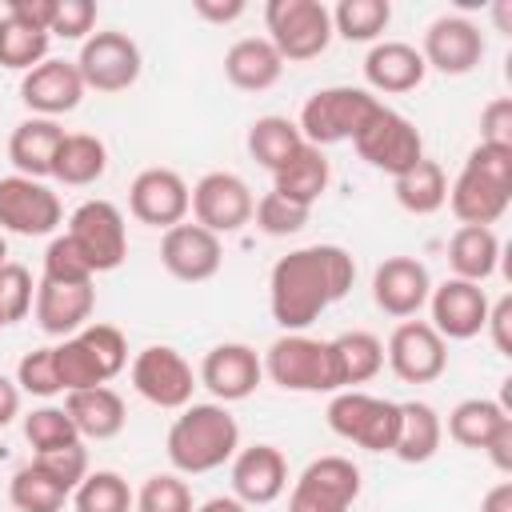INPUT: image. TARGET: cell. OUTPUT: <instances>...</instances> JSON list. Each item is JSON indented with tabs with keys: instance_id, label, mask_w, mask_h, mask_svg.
Masks as SVG:
<instances>
[{
	"instance_id": "cell-50",
	"label": "cell",
	"mask_w": 512,
	"mask_h": 512,
	"mask_svg": "<svg viewBox=\"0 0 512 512\" xmlns=\"http://www.w3.org/2000/svg\"><path fill=\"white\" fill-rule=\"evenodd\" d=\"M480 144L512 148V100L508 96H496L480 108Z\"/></svg>"
},
{
	"instance_id": "cell-25",
	"label": "cell",
	"mask_w": 512,
	"mask_h": 512,
	"mask_svg": "<svg viewBox=\"0 0 512 512\" xmlns=\"http://www.w3.org/2000/svg\"><path fill=\"white\" fill-rule=\"evenodd\" d=\"M424 76H428V64H424L420 48H412L404 40H376L364 56V80L372 92L400 96V92L420 88Z\"/></svg>"
},
{
	"instance_id": "cell-20",
	"label": "cell",
	"mask_w": 512,
	"mask_h": 512,
	"mask_svg": "<svg viewBox=\"0 0 512 512\" xmlns=\"http://www.w3.org/2000/svg\"><path fill=\"white\" fill-rule=\"evenodd\" d=\"M488 292L472 280H456L448 276L444 284L432 288L428 296V308H432V328L444 336V340H472L484 332V320H488Z\"/></svg>"
},
{
	"instance_id": "cell-13",
	"label": "cell",
	"mask_w": 512,
	"mask_h": 512,
	"mask_svg": "<svg viewBox=\"0 0 512 512\" xmlns=\"http://www.w3.org/2000/svg\"><path fill=\"white\" fill-rule=\"evenodd\" d=\"M252 188L236 172H204L192 188V216L212 236H232L244 224H252Z\"/></svg>"
},
{
	"instance_id": "cell-42",
	"label": "cell",
	"mask_w": 512,
	"mask_h": 512,
	"mask_svg": "<svg viewBox=\"0 0 512 512\" xmlns=\"http://www.w3.org/2000/svg\"><path fill=\"white\" fill-rule=\"evenodd\" d=\"M24 440H28L36 452H52V448L76 444L80 432H76V424H72V416H68L64 408L44 404V408H32V412L24 416Z\"/></svg>"
},
{
	"instance_id": "cell-43",
	"label": "cell",
	"mask_w": 512,
	"mask_h": 512,
	"mask_svg": "<svg viewBox=\"0 0 512 512\" xmlns=\"http://www.w3.org/2000/svg\"><path fill=\"white\" fill-rule=\"evenodd\" d=\"M308 216H312V208H300V204H292V200H284V196H276V192H264V196L256 200V208H252L256 228H260L264 236H272V240H284V236L304 232V228H308Z\"/></svg>"
},
{
	"instance_id": "cell-23",
	"label": "cell",
	"mask_w": 512,
	"mask_h": 512,
	"mask_svg": "<svg viewBox=\"0 0 512 512\" xmlns=\"http://www.w3.org/2000/svg\"><path fill=\"white\" fill-rule=\"evenodd\" d=\"M288 488V460L276 444H252L232 456V496L248 508L280 500Z\"/></svg>"
},
{
	"instance_id": "cell-56",
	"label": "cell",
	"mask_w": 512,
	"mask_h": 512,
	"mask_svg": "<svg viewBox=\"0 0 512 512\" xmlns=\"http://www.w3.org/2000/svg\"><path fill=\"white\" fill-rule=\"evenodd\" d=\"M20 388H16V380H8L4 372H0V428H8L16 416H20Z\"/></svg>"
},
{
	"instance_id": "cell-38",
	"label": "cell",
	"mask_w": 512,
	"mask_h": 512,
	"mask_svg": "<svg viewBox=\"0 0 512 512\" xmlns=\"http://www.w3.org/2000/svg\"><path fill=\"white\" fill-rule=\"evenodd\" d=\"M328 12H332V36H344L348 44H376L392 20L388 0H340Z\"/></svg>"
},
{
	"instance_id": "cell-53",
	"label": "cell",
	"mask_w": 512,
	"mask_h": 512,
	"mask_svg": "<svg viewBox=\"0 0 512 512\" xmlns=\"http://www.w3.org/2000/svg\"><path fill=\"white\" fill-rule=\"evenodd\" d=\"M4 16L20 20V24H28V28L48 32V28H52V16H56V0H12Z\"/></svg>"
},
{
	"instance_id": "cell-28",
	"label": "cell",
	"mask_w": 512,
	"mask_h": 512,
	"mask_svg": "<svg viewBox=\"0 0 512 512\" xmlns=\"http://www.w3.org/2000/svg\"><path fill=\"white\" fill-rule=\"evenodd\" d=\"M224 76L240 92H268L284 76V60L268 36H244L224 52Z\"/></svg>"
},
{
	"instance_id": "cell-4",
	"label": "cell",
	"mask_w": 512,
	"mask_h": 512,
	"mask_svg": "<svg viewBox=\"0 0 512 512\" xmlns=\"http://www.w3.org/2000/svg\"><path fill=\"white\" fill-rule=\"evenodd\" d=\"M260 364H264V376L284 392H340L328 340L284 332L268 344Z\"/></svg>"
},
{
	"instance_id": "cell-21",
	"label": "cell",
	"mask_w": 512,
	"mask_h": 512,
	"mask_svg": "<svg viewBox=\"0 0 512 512\" xmlns=\"http://www.w3.org/2000/svg\"><path fill=\"white\" fill-rule=\"evenodd\" d=\"M420 56L444 76H468L484 60V32L464 16H440L428 24Z\"/></svg>"
},
{
	"instance_id": "cell-44",
	"label": "cell",
	"mask_w": 512,
	"mask_h": 512,
	"mask_svg": "<svg viewBox=\"0 0 512 512\" xmlns=\"http://www.w3.org/2000/svg\"><path fill=\"white\" fill-rule=\"evenodd\" d=\"M136 512H196L192 504V488L176 476V472H156L140 484L136 492Z\"/></svg>"
},
{
	"instance_id": "cell-34",
	"label": "cell",
	"mask_w": 512,
	"mask_h": 512,
	"mask_svg": "<svg viewBox=\"0 0 512 512\" xmlns=\"http://www.w3.org/2000/svg\"><path fill=\"white\" fill-rule=\"evenodd\" d=\"M328 348H332V364H336L340 392H344V388H356V384H368V380L384 368V344H380V336H372V332H364V328L340 332L336 340H328Z\"/></svg>"
},
{
	"instance_id": "cell-1",
	"label": "cell",
	"mask_w": 512,
	"mask_h": 512,
	"mask_svg": "<svg viewBox=\"0 0 512 512\" xmlns=\"http://www.w3.org/2000/svg\"><path fill=\"white\" fill-rule=\"evenodd\" d=\"M356 260L340 244H308L280 256L268 272V308L284 332H304L348 296Z\"/></svg>"
},
{
	"instance_id": "cell-60",
	"label": "cell",
	"mask_w": 512,
	"mask_h": 512,
	"mask_svg": "<svg viewBox=\"0 0 512 512\" xmlns=\"http://www.w3.org/2000/svg\"><path fill=\"white\" fill-rule=\"evenodd\" d=\"M0 328H4V320H0Z\"/></svg>"
},
{
	"instance_id": "cell-16",
	"label": "cell",
	"mask_w": 512,
	"mask_h": 512,
	"mask_svg": "<svg viewBox=\"0 0 512 512\" xmlns=\"http://www.w3.org/2000/svg\"><path fill=\"white\" fill-rule=\"evenodd\" d=\"M188 208H192V188L172 168H144L128 188V212L140 224L168 232V228L184 224Z\"/></svg>"
},
{
	"instance_id": "cell-18",
	"label": "cell",
	"mask_w": 512,
	"mask_h": 512,
	"mask_svg": "<svg viewBox=\"0 0 512 512\" xmlns=\"http://www.w3.org/2000/svg\"><path fill=\"white\" fill-rule=\"evenodd\" d=\"M196 380L216 396V404H236V400H248L260 388L264 364H260L256 348L232 340V344H216V348L204 352Z\"/></svg>"
},
{
	"instance_id": "cell-15",
	"label": "cell",
	"mask_w": 512,
	"mask_h": 512,
	"mask_svg": "<svg viewBox=\"0 0 512 512\" xmlns=\"http://www.w3.org/2000/svg\"><path fill=\"white\" fill-rule=\"evenodd\" d=\"M384 356L404 384H432L448 368V340L428 320H400L388 336Z\"/></svg>"
},
{
	"instance_id": "cell-29",
	"label": "cell",
	"mask_w": 512,
	"mask_h": 512,
	"mask_svg": "<svg viewBox=\"0 0 512 512\" xmlns=\"http://www.w3.org/2000/svg\"><path fill=\"white\" fill-rule=\"evenodd\" d=\"M60 140H64V128L56 120H44V116L20 120L8 136V160L16 164V176H32V180L52 176Z\"/></svg>"
},
{
	"instance_id": "cell-19",
	"label": "cell",
	"mask_w": 512,
	"mask_h": 512,
	"mask_svg": "<svg viewBox=\"0 0 512 512\" xmlns=\"http://www.w3.org/2000/svg\"><path fill=\"white\" fill-rule=\"evenodd\" d=\"M160 264L168 276H176L184 284H204L224 264L220 236H212L200 224H176L160 236Z\"/></svg>"
},
{
	"instance_id": "cell-22",
	"label": "cell",
	"mask_w": 512,
	"mask_h": 512,
	"mask_svg": "<svg viewBox=\"0 0 512 512\" xmlns=\"http://www.w3.org/2000/svg\"><path fill=\"white\" fill-rule=\"evenodd\" d=\"M20 100L32 116H44V120H56L72 108H80L84 100V80L76 72V60H44L36 64L32 72H24L20 80Z\"/></svg>"
},
{
	"instance_id": "cell-27",
	"label": "cell",
	"mask_w": 512,
	"mask_h": 512,
	"mask_svg": "<svg viewBox=\"0 0 512 512\" xmlns=\"http://www.w3.org/2000/svg\"><path fill=\"white\" fill-rule=\"evenodd\" d=\"M64 412L72 416L80 440H112L124 432L128 424V408L120 400L116 388L96 384V388H80V392H64Z\"/></svg>"
},
{
	"instance_id": "cell-49",
	"label": "cell",
	"mask_w": 512,
	"mask_h": 512,
	"mask_svg": "<svg viewBox=\"0 0 512 512\" xmlns=\"http://www.w3.org/2000/svg\"><path fill=\"white\" fill-rule=\"evenodd\" d=\"M92 24H96V4L92 0H56V16H52L48 36L88 40L92 36Z\"/></svg>"
},
{
	"instance_id": "cell-39",
	"label": "cell",
	"mask_w": 512,
	"mask_h": 512,
	"mask_svg": "<svg viewBox=\"0 0 512 512\" xmlns=\"http://www.w3.org/2000/svg\"><path fill=\"white\" fill-rule=\"evenodd\" d=\"M48 44L52 36L40 28H28L12 16H0V68L12 72H32L36 64L48 60Z\"/></svg>"
},
{
	"instance_id": "cell-8",
	"label": "cell",
	"mask_w": 512,
	"mask_h": 512,
	"mask_svg": "<svg viewBox=\"0 0 512 512\" xmlns=\"http://www.w3.org/2000/svg\"><path fill=\"white\" fill-rule=\"evenodd\" d=\"M380 100L368 92V88H352V84H336V88H320L304 100L300 108V136L304 144H316V148H328V144H340V140H352L356 128L364 124V116L376 108Z\"/></svg>"
},
{
	"instance_id": "cell-48",
	"label": "cell",
	"mask_w": 512,
	"mask_h": 512,
	"mask_svg": "<svg viewBox=\"0 0 512 512\" xmlns=\"http://www.w3.org/2000/svg\"><path fill=\"white\" fill-rule=\"evenodd\" d=\"M36 464H40L64 492H76V484L88 476V448H84V440H76V444L52 448V452H36Z\"/></svg>"
},
{
	"instance_id": "cell-36",
	"label": "cell",
	"mask_w": 512,
	"mask_h": 512,
	"mask_svg": "<svg viewBox=\"0 0 512 512\" xmlns=\"http://www.w3.org/2000/svg\"><path fill=\"white\" fill-rule=\"evenodd\" d=\"M508 408L496 404V400H484V396H472V400H460L452 412H448V436L460 444V448H472V452H484V444L508 424Z\"/></svg>"
},
{
	"instance_id": "cell-58",
	"label": "cell",
	"mask_w": 512,
	"mask_h": 512,
	"mask_svg": "<svg viewBox=\"0 0 512 512\" xmlns=\"http://www.w3.org/2000/svg\"><path fill=\"white\" fill-rule=\"evenodd\" d=\"M196 512H248V504H240L236 496H212V500H204Z\"/></svg>"
},
{
	"instance_id": "cell-32",
	"label": "cell",
	"mask_w": 512,
	"mask_h": 512,
	"mask_svg": "<svg viewBox=\"0 0 512 512\" xmlns=\"http://www.w3.org/2000/svg\"><path fill=\"white\" fill-rule=\"evenodd\" d=\"M440 440H444V424H440L432 404H424V400L400 404V428H396V444H392L396 460L424 464L440 452Z\"/></svg>"
},
{
	"instance_id": "cell-12",
	"label": "cell",
	"mask_w": 512,
	"mask_h": 512,
	"mask_svg": "<svg viewBox=\"0 0 512 512\" xmlns=\"http://www.w3.org/2000/svg\"><path fill=\"white\" fill-rule=\"evenodd\" d=\"M132 388L156 404V408H168V412H180L192 404V392H196V372L192 364L168 348V344H148L144 352H136L132 360Z\"/></svg>"
},
{
	"instance_id": "cell-46",
	"label": "cell",
	"mask_w": 512,
	"mask_h": 512,
	"mask_svg": "<svg viewBox=\"0 0 512 512\" xmlns=\"http://www.w3.org/2000/svg\"><path fill=\"white\" fill-rule=\"evenodd\" d=\"M16 388L28 392V396H40V400L64 392V388H60V376H56V352H52V348H32V352H24L20 364H16Z\"/></svg>"
},
{
	"instance_id": "cell-33",
	"label": "cell",
	"mask_w": 512,
	"mask_h": 512,
	"mask_svg": "<svg viewBox=\"0 0 512 512\" xmlns=\"http://www.w3.org/2000/svg\"><path fill=\"white\" fill-rule=\"evenodd\" d=\"M108 168V148L100 136L92 132H64L60 148H56V160H52V176L68 188H88L104 176Z\"/></svg>"
},
{
	"instance_id": "cell-54",
	"label": "cell",
	"mask_w": 512,
	"mask_h": 512,
	"mask_svg": "<svg viewBox=\"0 0 512 512\" xmlns=\"http://www.w3.org/2000/svg\"><path fill=\"white\" fill-rule=\"evenodd\" d=\"M196 8V16H204V20H212V24H232V20H240L244 16V0H196L192 4Z\"/></svg>"
},
{
	"instance_id": "cell-52",
	"label": "cell",
	"mask_w": 512,
	"mask_h": 512,
	"mask_svg": "<svg viewBox=\"0 0 512 512\" xmlns=\"http://www.w3.org/2000/svg\"><path fill=\"white\" fill-rule=\"evenodd\" d=\"M484 328L492 332L496 352H500V356H512V296H500L496 304H488Z\"/></svg>"
},
{
	"instance_id": "cell-47",
	"label": "cell",
	"mask_w": 512,
	"mask_h": 512,
	"mask_svg": "<svg viewBox=\"0 0 512 512\" xmlns=\"http://www.w3.org/2000/svg\"><path fill=\"white\" fill-rule=\"evenodd\" d=\"M36 304V288H32V272L24 264H4L0 268V320L4 324H16L32 312Z\"/></svg>"
},
{
	"instance_id": "cell-3",
	"label": "cell",
	"mask_w": 512,
	"mask_h": 512,
	"mask_svg": "<svg viewBox=\"0 0 512 512\" xmlns=\"http://www.w3.org/2000/svg\"><path fill=\"white\" fill-rule=\"evenodd\" d=\"M52 352H56V376L64 392L108 384L128 364V340L112 324H84L76 336L60 340Z\"/></svg>"
},
{
	"instance_id": "cell-9",
	"label": "cell",
	"mask_w": 512,
	"mask_h": 512,
	"mask_svg": "<svg viewBox=\"0 0 512 512\" xmlns=\"http://www.w3.org/2000/svg\"><path fill=\"white\" fill-rule=\"evenodd\" d=\"M140 68H144L140 44L116 28L92 32L76 56V72L84 88H96V92H128L140 80Z\"/></svg>"
},
{
	"instance_id": "cell-30",
	"label": "cell",
	"mask_w": 512,
	"mask_h": 512,
	"mask_svg": "<svg viewBox=\"0 0 512 512\" xmlns=\"http://www.w3.org/2000/svg\"><path fill=\"white\" fill-rule=\"evenodd\" d=\"M328 180H332V164H328L324 148L300 144L296 156L272 172V192L292 200V204H300V208H312L328 192Z\"/></svg>"
},
{
	"instance_id": "cell-40",
	"label": "cell",
	"mask_w": 512,
	"mask_h": 512,
	"mask_svg": "<svg viewBox=\"0 0 512 512\" xmlns=\"http://www.w3.org/2000/svg\"><path fill=\"white\" fill-rule=\"evenodd\" d=\"M72 504H76V512H132L136 496H132L128 480H124L120 472L96 468V472H88V476L76 484Z\"/></svg>"
},
{
	"instance_id": "cell-59",
	"label": "cell",
	"mask_w": 512,
	"mask_h": 512,
	"mask_svg": "<svg viewBox=\"0 0 512 512\" xmlns=\"http://www.w3.org/2000/svg\"><path fill=\"white\" fill-rule=\"evenodd\" d=\"M8 264V244H4V236H0V268Z\"/></svg>"
},
{
	"instance_id": "cell-10",
	"label": "cell",
	"mask_w": 512,
	"mask_h": 512,
	"mask_svg": "<svg viewBox=\"0 0 512 512\" xmlns=\"http://www.w3.org/2000/svg\"><path fill=\"white\" fill-rule=\"evenodd\" d=\"M72 244L84 252V260L92 264V272H112L124 264L128 256V228H124V212L112 200H84L72 216L68 228Z\"/></svg>"
},
{
	"instance_id": "cell-14",
	"label": "cell",
	"mask_w": 512,
	"mask_h": 512,
	"mask_svg": "<svg viewBox=\"0 0 512 512\" xmlns=\"http://www.w3.org/2000/svg\"><path fill=\"white\" fill-rule=\"evenodd\" d=\"M64 220L60 196L32 176H0V228L16 236H52Z\"/></svg>"
},
{
	"instance_id": "cell-2",
	"label": "cell",
	"mask_w": 512,
	"mask_h": 512,
	"mask_svg": "<svg viewBox=\"0 0 512 512\" xmlns=\"http://www.w3.org/2000/svg\"><path fill=\"white\" fill-rule=\"evenodd\" d=\"M240 452V424L224 404H188L168 428V460L184 476H204Z\"/></svg>"
},
{
	"instance_id": "cell-37",
	"label": "cell",
	"mask_w": 512,
	"mask_h": 512,
	"mask_svg": "<svg viewBox=\"0 0 512 512\" xmlns=\"http://www.w3.org/2000/svg\"><path fill=\"white\" fill-rule=\"evenodd\" d=\"M300 144H304V136H300L296 120H288V116H260L248 124V156L268 172L288 164Z\"/></svg>"
},
{
	"instance_id": "cell-55",
	"label": "cell",
	"mask_w": 512,
	"mask_h": 512,
	"mask_svg": "<svg viewBox=\"0 0 512 512\" xmlns=\"http://www.w3.org/2000/svg\"><path fill=\"white\" fill-rule=\"evenodd\" d=\"M484 456L496 464V472H504V476L512 472V420H508V424H504V428L484 444Z\"/></svg>"
},
{
	"instance_id": "cell-51",
	"label": "cell",
	"mask_w": 512,
	"mask_h": 512,
	"mask_svg": "<svg viewBox=\"0 0 512 512\" xmlns=\"http://www.w3.org/2000/svg\"><path fill=\"white\" fill-rule=\"evenodd\" d=\"M464 164H468V168H476V172H484V176H492V180L512 184V148L476 144V148L468 152V160H464Z\"/></svg>"
},
{
	"instance_id": "cell-41",
	"label": "cell",
	"mask_w": 512,
	"mask_h": 512,
	"mask_svg": "<svg viewBox=\"0 0 512 512\" xmlns=\"http://www.w3.org/2000/svg\"><path fill=\"white\" fill-rule=\"evenodd\" d=\"M8 496H12V508H16V512H60L72 492H64V488L32 460V464H24V468L12 476Z\"/></svg>"
},
{
	"instance_id": "cell-57",
	"label": "cell",
	"mask_w": 512,
	"mask_h": 512,
	"mask_svg": "<svg viewBox=\"0 0 512 512\" xmlns=\"http://www.w3.org/2000/svg\"><path fill=\"white\" fill-rule=\"evenodd\" d=\"M480 512H512V480H500L496 488L484 492Z\"/></svg>"
},
{
	"instance_id": "cell-11",
	"label": "cell",
	"mask_w": 512,
	"mask_h": 512,
	"mask_svg": "<svg viewBox=\"0 0 512 512\" xmlns=\"http://www.w3.org/2000/svg\"><path fill=\"white\" fill-rule=\"evenodd\" d=\"M356 496L360 468L348 456H320L296 476L288 492V512H348Z\"/></svg>"
},
{
	"instance_id": "cell-35",
	"label": "cell",
	"mask_w": 512,
	"mask_h": 512,
	"mask_svg": "<svg viewBox=\"0 0 512 512\" xmlns=\"http://www.w3.org/2000/svg\"><path fill=\"white\" fill-rule=\"evenodd\" d=\"M392 196H396V204L404 212L432 216V212H440L448 204V176H444V168L436 160L424 156V160H416L408 172H400L392 180Z\"/></svg>"
},
{
	"instance_id": "cell-7",
	"label": "cell",
	"mask_w": 512,
	"mask_h": 512,
	"mask_svg": "<svg viewBox=\"0 0 512 512\" xmlns=\"http://www.w3.org/2000/svg\"><path fill=\"white\" fill-rule=\"evenodd\" d=\"M324 416L340 440H348L364 452H392V444H396V428H400V404L396 400H380V396H368L360 388H344L332 396Z\"/></svg>"
},
{
	"instance_id": "cell-24",
	"label": "cell",
	"mask_w": 512,
	"mask_h": 512,
	"mask_svg": "<svg viewBox=\"0 0 512 512\" xmlns=\"http://www.w3.org/2000/svg\"><path fill=\"white\" fill-rule=\"evenodd\" d=\"M512 204V184L492 180L476 168H460V176L448 184V208L460 224H476V228H492Z\"/></svg>"
},
{
	"instance_id": "cell-31",
	"label": "cell",
	"mask_w": 512,
	"mask_h": 512,
	"mask_svg": "<svg viewBox=\"0 0 512 512\" xmlns=\"http://www.w3.org/2000/svg\"><path fill=\"white\" fill-rule=\"evenodd\" d=\"M500 264V236L492 228H476V224H460L448 240V268L456 280H472L484 284Z\"/></svg>"
},
{
	"instance_id": "cell-6",
	"label": "cell",
	"mask_w": 512,
	"mask_h": 512,
	"mask_svg": "<svg viewBox=\"0 0 512 512\" xmlns=\"http://www.w3.org/2000/svg\"><path fill=\"white\" fill-rule=\"evenodd\" d=\"M264 24L268 44L292 64L316 60L332 44V12L320 0H268Z\"/></svg>"
},
{
	"instance_id": "cell-5",
	"label": "cell",
	"mask_w": 512,
	"mask_h": 512,
	"mask_svg": "<svg viewBox=\"0 0 512 512\" xmlns=\"http://www.w3.org/2000/svg\"><path fill=\"white\" fill-rule=\"evenodd\" d=\"M352 148L364 164H372L376 172H388L392 180L400 172H408L416 160H424V136L416 132V124L408 116H400L388 104H376L364 124L352 136Z\"/></svg>"
},
{
	"instance_id": "cell-45",
	"label": "cell",
	"mask_w": 512,
	"mask_h": 512,
	"mask_svg": "<svg viewBox=\"0 0 512 512\" xmlns=\"http://www.w3.org/2000/svg\"><path fill=\"white\" fill-rule=\"evenodd\" d=\"M92 264L84 260V252L72 244V236H52V244L44 248V276L52 284H92Z\"/></svg>"
},
{
	"instance_id": "cell-26",
	"label": "cell",
	"mask_w": 512,
	"mask_h": 512,
	"mask_svg": "<svg viewBox=\"0 0 512 512\" xmlns=\"http://www.w3.org/2000/svg\"><path fill=\"white\" fill-rule=\"evenodd\" d=\"M32 308H36L40 332L68 340V336H76L88 324V316L96 308V292H92V284H52V280H40Z\"/></svg>"
},
{
	"instance_id": "cell-17",
	"label": "cell",
	"mask_w": 512,
	"mask_h": 512,
	"mask_svg": "<svg viewBox=\"0 0 512 512\" xmlns=\"http://www.w3.org/2000/svg\"><path fill=\"white\" fill-rule=\"evenodd\" d=\"M432 296V276L416 256H388L372 272V300L384 316L412 320Z\"/></svg>"
}]
</instances>
